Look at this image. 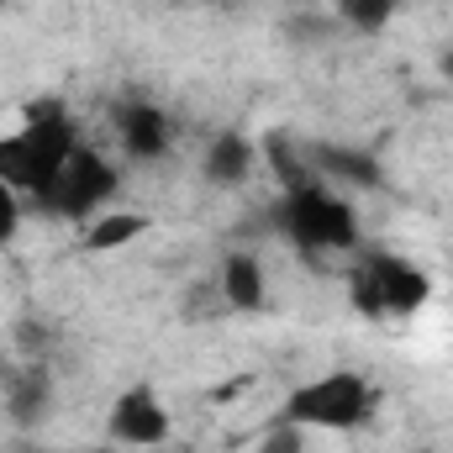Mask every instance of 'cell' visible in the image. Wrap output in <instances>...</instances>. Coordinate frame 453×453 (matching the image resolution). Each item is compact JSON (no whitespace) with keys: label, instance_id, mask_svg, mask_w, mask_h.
Returning a JSON list of instances; mask_svg holds the SVG:
<instances>
[{"label":"cell","instance_id":"cell-1","mask_svg":"<svg viewBox=\"0 0 453 453\" xmlns=\"http://www.w3.org/2000/svg\"><path fill=\"white\" fill-rule=\"evenodd\" d=\"M274 232L301 258H353L364 248L353 201L342 196L338 185L317 180V169L280 185V196H274Z\"/></svg>","mask_w":453,"mask_h":453},{"label":"cell","instance_id":"cell-2","mask_svg":"<svg viewBox=\"0 0 453 453\" xmlns=\"http://www.w3.org/2000/svg\"><path fill=\"white\" fill-rule=\"evenodd\" d=\"M80 142H85V137H80L69 106H58V101L32 106V111L21 116V127L0 132V185H11V190H16L21 201H32V206H42L48 185L58 180L64 158H69Z\"/></svg>","mask_w":453,"mask_h":453},{"label":"cell","instance_id":"cell-3","mask_svg":"<svg viewBox=\"0 0 453 453\" xmlns=\"http://www.w3.org/2000/svg\"><path fill=\"white\" fill-rule=\"evenodd\" d=\"M348 301L364 322H411L433 306V274L390 248H358L348 258Z\"/></svg>","mask_w":453,"mask_h":453},{"label":"cell","instance_id":"cell-4","mask_svg":"<svg viewBox=\"0 0 453 453\" xmlns=\"http://www.w3.org/2000/svg\"><path fill=\"white\" fill-rule=\"evenodd\" d=\"M380 411V385L364 369H327L306 385H296L280 406V422H296L301 433H358Z\"/></svg>","mask_w":453,"mask_h":453},{"label":"cell","instance_id":"cell-5","mask_svg":"<svg viewBox=\"0 0 453 453\" xmlns=\"http://www.w3.org/2000/svg\"><path fill=\"white\" fill-rule=\"evenodd\" d=\"M116 190H121V169H116L101 148L80 142V148L64 158V169H58V180L48 185V196H42L37 211L85 226V222H96L101 211H111Z\"/></svg>","mask_w":453,"mask_h":453},{"label":"cell","instance_id":"cell-6","mask_svg":"<svg viewBox=\"0 0 453 453\" xmlns=\"http://www.w3.org/2000/svg\"><path fill=\"white\" fill-rule=\"evenodd\" d=\"M169 433H174V417H169L164 395L148 380L127 385L111 401V411H106V443H116V449H132V453L164 449Z\"/></svg>","mask_w":453,"mask_h":453},{"label":"cell","instance_id":"cell-7","mask_svg":"<svg viewBox=\"0 0 453 453\" xmlns=\"http://www.w3.org/2000/svg\"><path fill=\"white\" fill-rule=\"evenodd\" d=\"M116 148L127 164H164L174 153V116L148 96H127L111 106Z\"/></svg>","mask_w":453,"mask_h":453},{"label":"cell","instance_id":"cell-8","mask_svg":"<svg viewBox=\"0 0 453 453\" xmlns=\"http://www.w3.org/2000/svg\"><path fill=\"white\" fill-rule=\"evenodd\" d=\"M53 406H58V380H53L48 358H21L5 374V417H11V427L37 433V427H48Z\"/></svg>","mask_w":453,"mask_h":453},{"label":"cell","instance_id":"cell-9","mask_svg":"<svg viewBox=\"0 0 453 453\" xmlns=\"http://www.w3.org/2000/svg\"><path fill=\"white\" fill-rule=\"evenodd\" d=\"M217 301L237 317H258L269 306V269L253 248H232L217 264Z\"/></svg>","mask_w":453,"mask_h":453},{"label":"cell","instance_id":"cell-10","mask_svg":"<svg viewBox=\"0 0 453 453\" xmlns=\"http://www.w3.org/2000/svg\"><path fill=\"white\" fill-rule=\"evenodd\" d=\"M253 169H258V142L242 137V132H217V137L206 142V153H201V180L217 185V190L248 185Z\"/></svg>","mask_w":453,"mask_h":453},{"label":"cell","instance_id":"cell-11","mask_svg":"<svg viewBox=\"0 0 453 453\" xmlns=\"http://www.w3.org/2000/svg\"><path fill=\"white\" fill-rule=\"evenodd\" d=\"M306 164L317 169V180H327V185H358V190H374L380 180H385V169H380V158H369V153H358V148H338V142H327V148H306Z\"/></svg>","mask_w":453,"mask_h":453},{"label":"cell","instance_id":"cell-12","mask_svg":"<svg viewBox=\"0 0 453 453\" xmlns=\"http://www.w3.org/2000/svg\"><path fill=\"white\" fill-rule=\"evenodd\" d=\"M148 232V217L142 211H101L96 222L80 226V242H85V253H121V248H132L137 237Z\"/></svg>","mask_w":453,"mask_h":453},{"label":"cell","instance_id":"cell-13","mask_svg":"<svg viewBox=\"0 0 453 453\" xmlns=\"http://www.w3.org/2000/svg\"><path fill=\"white\" fill-rule=\"evenodd\" d=\"M406 0H333V16L353 32H385V21L401 11Z\"/></svg>","mask_w":453,"mask_h":453},{"label":"cell","instance_id":"cell-14","mask_svg":"<svg viewBox=\"0 0 453 453\" xmlns=\"http://www.w3.org/2000/svg\"><path fill=\"white\" fill-rule=\"evenodd\" d=\"M253 453H311V433H301L296 422H274V427L253 443Z\"/></svg>","mask_w":453,"mask_h":453},{"label":"cell","instance_id":"cell-15","mask_svg":"<svg viewBox=\"0 0 453 453\" xmlns=\"http://www.w3.org/2000/svg\"><path fill=\"white\" fill-rule=\"evenodd\" d=\"M21 217H27V201H21L11 185H0V248H11V242H16Z\"/></svg>","mask_w":453,"mask_h":453},{"label":"cell","instance_id":"cell-16","mask_svg":"<svg viewBox=\"0 0 453 453\" xmlns=\"http://www.w3.org/2000/svg\"><path fill=\"white\" fill-rule=\"evenodd\" d=\"M42 453H132V449H116V443H69V449H42Z\"/></svg>","mask_w":453,"mask_h":453},{"label":"cell","instance_id":"cell-17","mask_svg":"<svg viewBox=\"0 0 453 453\" xmlns=\"http://www.w3.org/2000/svg\"><path fill=\"white\" fill-rule=\"evenodd\" d=\"M438 74H443V80L453 85V37L443 42V53H438Z\"/></svg>","mask_w":453,"mask_h":453}]
</instances>
